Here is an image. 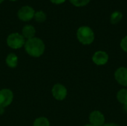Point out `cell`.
I'll return each instance as SVG.
<instances>
[{
    "mask_svg": "<svg viewBox=\"0 0 127 126\" xmlns=\"http://www.w3.org/2000/svg\"><path fill=\"white\" fill-rule=\"evenodd\" d=\"M25 48L28 55L33 57H39L45 51V44L42 39L37 37L28 39L25 44Z\"/></svg>",
    "mask_w": 127,
    "mask_h": 126,
    "instance_id": "1",
    "label": "cell"
},
{
    "mask_svg": "<svg viewBox=\"0 0 127 126\" xmlns=\"http://www.w3.org/2000/svg\"><path fill=\"white\" fill-rule=\"evenodd\" d=\"M10 1H17V0H10Z\"/></svg>",
    "mask_w": 127,
    "mask_h": 126,
    "instance_id": "24",
    "label": "cell"
},
{
    "mask_svg": "<svg viewBox=\"0 0 127 126\" xmlns=\"http://www.w3.org/2000/svg\"><path fill=\"white\" fill-rule=\"evenodd\" d=\"M103 126H119L118 125L115 124V123H107V124H104Z\"/></svg>",
    "mask_w": 127,
    "mask_h": 126,
    "instance_id": "19",
    "label": "cell"
},
{
    "mask_svg": "<svg viewBox=\"0 0 127 126\" xmlns=\"http://www.w3.org/2000/svg\"><path fill=\"white\" fill-rule=\"evenodd\" d=\"M92 61L97 65H104L109 61V55L105 51L98 50L94 53Z\"/></svg>",
    "mask_w": 127,
    "mask_h": 126,
    "instance_id": "9",
    "label": "cell"
},
{
    "mask_svg": "<svg viewBox=\"0 0 127 126\" xmlns=\"http://www.w3.org/2000/svg\"><path fill=\"white\" fill-rule=\"evenodd\" d=\"M84 126H92V125H91V124H87V125H85Z\"/></svg>",
    "mask_w": 127,
    "mask_h": 126,
    "instance_id": "22",
    "label": "cell"
},
{
    "mask_svg": "<svg viewBox=\"0 0 127 126\" xmlns=\"http://www.w3.org/2000/svg\"><path fill=\"white\" fill-rule=\"evenodd\" d=\"M117 99L120 103L127 105V89L120 90L117 94Z\"/></svg>",
    "mask_w": 127,
    "mask_h": 126,
    "instance_id": "12",
    "label": "cell"
},
{
    "mask_svg": "<svg viewBox=\"0 0 127 126\" xmlns=\"http://www.w3.org/2000/svg\"><path fill=\"white\" fill-rule=\"evenodd\" d=\"M115 79L120 85L127 87V68H118L115 72Z\"/></svg>",
    "mask_w": 127,
    "mask_h": 126,
    "instance_id": "8",
    "label": "cell"
},
{
    "mask_svg": "<svg viewBox=\"0 0 127 126\" xmlns=\"http://www.w3.org/2000/svg\"><path fill=\"white\" fill-rule=\"evenodd\" d=\"M6 63L8 67L14 68L18 64V57L15 53H9L6 58Z\"/></svg>",
    "mask_w": 127,
    "mask_h": 126,
    "instance_id": "11",
    "label": "cell"
},
{
    "mask_svg": "<svg viewBox=\"0 0 127 126\" xmlns=\"http://www.w3.org/2000/svg\"><path fill=\"white\" fill-rule=\"evenodd\" d=\"M4 1V0H0V4H1V3H2Z\"/></svg>",
    "mask_w": 127,
    "mask_h": 126,
    "instance_id": "23",
    "label": "cell"
},
{
    "mask_svg": "<svg viewBox=\"0 0 127 126\" xmlns=\"http://www.w3.org/2000/svg\"><path fill=\"white\" fill-rule=\"evenodd\" d=\"M7 45L13 49H19L25 44V40L23 36L18 33H13L7 38Z\"/></svg>",
    "mask_w": 127,
    "mask_h": 126,
    "instance_id": "3",
    "label": "cell"
},
{
    "mask_svg": "<svg viewBox=\"0 0 127 126\" xmlns=\"http://www.w3.org/2000/svg\"><path fill=\"white\" fill-rule=\"evenodd\" d=\"M121 48L124 51L127 53V36L122 39L121 42Z\"/></svg>",
    "mask_w": 127,
    "mask_h": 126,
    "instance_id": "17",
    "label": "cell"
},
{
    "mask_svg": "<svg viewBox=\"0 0 127 126\" xmlns=\"http://www.w3.org/2000/svg\"><path fill=\"white\" fill-rule=\"evenodd\" d=\"M33 126H50V123L47 118L39 117L35 120Z\"/></svg>",
    "mask_w": 127,
    "mask_h": 126,
    "instance_id": "15",
    "label": "cell"
},
{
    "mask_svg": "<svg viewBox=\"0 0 127 126\" xmlns=\"http://www.w3.org/2000/svg\"><path fill=\"white\" fill-rule=\"evenodd\" d=\"M123 18V14L120 11H115L112 13L110 16V22L113 25L119 23Z\"/></svg>",
    "mask_w": 127,
    "mask_h": 126,
    "instance_id": "13",
    "label": "cell"
},
{
    "mask_svg": "<svg viewBox=\"0 0 127 126\" xmlns=\"http://www.w3.org/2000/svg\"><path fill=\"white\" fill-rule=\"evenodd\" d=\"M124 109L125 110V111L127 113V105H124Z\"/></svg>",
    "mask_w": 127,
    "mask_h": 126,
    "instance_id": "21",
    "label": "cell"
},
{
    "mask_svg": "<svg viewBox=\"0 0 127 126\" xmlns=\"http://www.w3.org/2000/svg\"><path fill=\"white\" fill-rule=\"evenodd\" d=\"M52 95L57 100H63L67 96L66 88L61 84H56L52 88Z\"/></svg>",
    "mask_w": 127,
    "mask_h": 126,
    "instance_id": "7",
    "label": "cell"
},
{
    "mask_svg": "<svg viewBox=\"0 0 127 126\" xmlns=\"http://www.w3.org/2000/svg\"><path fill=\"white\" fill-rule=\"evenodd\" d=\"M78 41L83 45H91L95 39V33L92 29L88 26L80 27L77 31Z\"/></svg>",
    "mask_w": 127,
    "mask_h": 126,
    "instance_id": "2",
    "label": "cell"
},
{
    "mask_svg": "<svg viewBox=\"0 0 127 126\" xmlns=\"http://www.w3.org/2000/svg\"><path fill=\"white\" fill-rule=\"evenodd\" d=\"M35 10L33 7L30 6H23L22 7L17 13L18 18L23 22H28L34 17Z\"/></svg>",
    "mask_w": 127,
    "mask_h": 126,
    "instance_id": "4",
    "label": "cell"
},
{
    "mask_svg": "<svg viewBox=\"0 0 127 126\" xmlns=\"http://www.w3.org/2000/svg\"><path fill=\"white\" fill-rule=\"evenodd\" d=\"M91 0H69V1L75 7H83L89 3Z\"/></svg>",
    "mask_w": 127,
    "mask_h": 126,
    "instance_id": "16",
    "label": "cell"
},
{
    "mask_svg": "<svg viewBox=\"0 0 127 126\" xmlns=\"http://www.w3.org/2000/svg\"><path fill=\"white\" fill-rule=\"evenodd\" d=\"M33 18L37 22H44L46 20L47 16L45 12H43L42 10H39L37 12H35Z\"/></svg>",
    "mask_w": 127,
    "mask_h": 126,
    "instance_id": "14",
    "label": "cell"
},
{
    "mask_svg": "<svg viewBox=\"0 0 127 126\" xmlns=\"http://www.w3.org/2000/svg\"><path fill=\"white\" fill-rule=\"evenodd\" d=\"M13 99V94L10 89L0 91V107L5 108L10 105Z\"/></svg>",
    "mask_w": 127,
    "mask_h": 126,
    "instance_id": "5",
    "label": "cell"
},
{
    "mask_svg": "<svg viewBox=\"0 0 127 126\" xmlns=\"http://www.w3.org/2000/svg\"><path fill=\"white\" fill-rule=\"evenodd\" d=\"M51 3L55 4H61L64 3L66 0H50Z\"/></svg>",
    "mask_w": 127,
    "mask_h": 126,
    "instance_id": "18",
    "label": "cell"
},
{
    "mask_svg": "<svg viewBox=\"0 0 127 126\" xmlns=\"http://www.w3.org/2000/svg\"><path fill=\"white\" fill-rule=\"evenodd\" d=\"M4 108H3V107H0V115L3 114H4Z\"/></svg>",
    "mask_w": 127,
    "mask_h": 126,
    "instance_id": "20",
    "label": "cell"
},
{
    "mask_svg": "<svg viewBox=\"0 0 127 126\" xmlns=\"http://www.w3.org/2000/svg\"><path fill=\"white\" fill-rule=\"evenodd\" d=\"M89 122L94 126H103L105 123V117L99 111H94L89 115Z\"/></svg>",
    "mask_w": 127,
    "mask_h": 126,
    "instance_id": "6",
    "label": "cell"
},
{
    "mask_svg": "<svg viewBox=\"0 0 127 126\" xmlns=\"http://www.w3.org/2000/svg\"><path fill=\"white\" fill-rule=\"evenodd\" d=\"M35 33H36V30L34 27L31 25H25L22 30V35L23 36L24 38H26L28 39L33 38Z\"/></svg>",
    "mask_w": 127,
    "mask_h": 126,
    "instance_id": "10",
    "label": "cell"
}]
</instances>
